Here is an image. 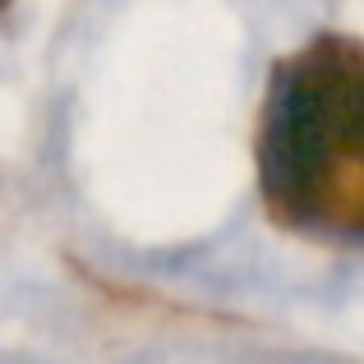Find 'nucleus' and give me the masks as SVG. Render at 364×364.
I'll list each match as a JSON object with an SVG mask.
<instances>
[{
  "label": "nucleus",
  "mask_w": 364,
  "mask_h": 364,
  "mask_svg": "<svg viewBox=\"0 0 364 364\" xmlns=\"http://www.w3.org/2000/svg\"><path fill=\"white\" fill-rule=\"evenodd\" d=\"M254 166L277 226L364 249V42L328 33L277 60Z\"/></svg>",
  "instance_id": "f257e3e1"
},
{
  "label": "nucleus",
  "mask_w": 364,
  "mask_h": 364,
  "mask_svg": "<svg viewBox=\"0 0 364 364\" xmlns=\"http://www.w3.org/2000/svg\"><path fill=\"white\" fill-rule=\"evenodd\" d=\"M5 5H9V0H0V9H5Z\"/></svg>",
  "instance_id": "f03ea898"
}]
</instances>
